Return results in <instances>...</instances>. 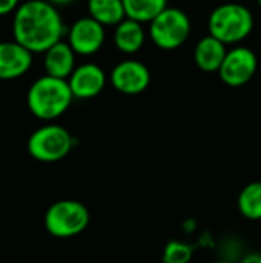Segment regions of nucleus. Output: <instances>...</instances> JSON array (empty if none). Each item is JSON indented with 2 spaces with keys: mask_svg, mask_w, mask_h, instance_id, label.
Masks as SVG:
<instances>
[{
  "mask_svg": "<svg viewBox=\"0 0 261 263\" xmlns=\"http://www.w3.org/2000/svg\"><path fill=\"white\" fill-rule=\"evenodd\" d=\"M254 23V15L245 5L223 3L211 12L208 28L209 34L225 45H237L251 35Z\"/></svg>",
  "mask_w": 261,
  "mask_h": 263,
  "instance_id": "7ed1b4c3",
  "label": "nucleus"
},
{
  "mask_svg": "<svg viewBox=\"0 0 261 263\" xmlns=\"http://www.w3.org/2000/svg\"><path fill=\"white\" fill-rule=\"evenodd\" d=\"M126 17L140 23L152 22L168 8V0H123Z\"/></svg>",
  "mask_w": 261,
  "mask_h": 263,
  "instance_id": "dca6fc26",
  "label": "nucleus"
},
{
  "mask_svg": "<svg viewBox=\"0 0 261 263\" xmlns=\"http://www.w3.org/2000/svg\"><path fill=\"white\" fill-rule=\"evenodd\" d=\"M106 40V29L91 15L77 18L68 29V43L77 55L89 57L97 54Z\"/></svg>",
  "mask_w": 261,
  "mask_h": 263,
  "instance_id": "6e6552de",
  "label": "nucleus"
},
{
  "mask_svg": "<svg viewBox=\"0 0 261 263\" xmlns=\"http://www.w3.org/2000/svg\"><path fill=\"white\" fill-rule=\"evenodd\" d=\"M72 148L74 137L71 133L65 126L51 122L37 128L26 143L29 156L43 163H54L65 159Z\"/></svg>",
  "mask_w": 261,
  "mask_h": 263,
  "instance_id": "20e7f679",
  "label": "nucleus"
},
{
  "mask_svg": "<svg viewBox=\"0 0 261 263\" xmlns=\"http://www.w3.org/2000/svg\"><path fill=\"white\" fill-rule=\"evenodd\" d=\"M242 263H261V253H251L248 254Z\"/></svg>",
  "mask_w": 261,
  "mask_h": 263,
  "instance_id": "aec40b11",
  "label": "nucleus"
},
{
  "mask_svg": "<svg viewBox=\"0 0 261 263\" xmlns=\"http://www.w3.org/2000/svg\"><path fill=\"white\" fill-rule=\"evenodd\" d=\"M12 39L32 54H43L60 42L65 23L58 6L48 0H25L12 14Z\"/></svg>",
  "mask_w": 261,
  "mask_h": 263,
  "instance_id": "f257e3e1",
  "label": "nucleus"
},
{
  "mask_svg": "<svg viewBox=\"0 0 261 263\" xmlns=\"http://www.w3.org/2000/svg\"><path fill=\"white\" fill-rule=\"evenodd\" d=\"M109 80L115 91L126 96H137L148 89L151 83V71L143 62L126 59L112 68Z\"/></svg>",
  "mask_w": 261,
  "mask_h": 263,
  "instance_id": "1a4fd4ad",
  "label": "nucleus"
},
{
  "mask_svg": "<svg viewBox=\"0 0 261 263\" xmlns=\"http://www.w3.org/2000/svg\"><path fill=\"white\" fill-rule=\"evenodd\" d=\"M212 263H232V262H228V260H218V262H212Z\"/></svg>",
  "mask_w": 261,
  "mask_h": 263,
  "instance_id": "4be33fe9",
  "label": "nucleus"
},
{
  "mask_svg": "<svg viewBox=\"0 0 261 263\" xmlns=\"http://www.w3.org/2000/svg\"><path fill=\"white\" fill-rule=\"evenodd\" d=\"M258 68L255 52L248 46H235L228 49L218 76L223 83L232 88H238L252 80Z\"/></svg>",
  "mask_w": 261,
  "mask_h": 263,
  "instance_id": "0eeeda50",
  "label": "nucleus"
},
{
  "mask_svg": "<svg viewBox=\"0 0 261 263\" xmlns=\"http://www.w3.org/2000/svg\"><path fill=\"white\" fill-rule=\"evenodd\" d=\"M34 63V54L18 42H0V80H17L23 77Z\"/></svg>",
  "mask_w": 261,
  "mask_h": 263,
  "instance_id": "9b49d317",
  "label": "nucleus"
},
{
  "mask_svg": "<svg viewBox=\"0 0 261 263\" xmlns=\"http://www.w3.org/2000/svg\"><path fill=\"white\" fill-rule=\"evenodd\" d=\"M258 2V5H260V8H261V0H257Z\"/></svg>",
  "mask_w": 261,
  "mask_h": 263,
  "instance_id": "5701e85b",
  "label": "nucleus"
},
{
  "mask_svg": "<svg viewBox=\"0 0 261 263\" xmlns=\"http://www.w3.org/2000/svg\"><path fill=\"white\" fill-rule=\"evenodd\" d=\"M191 35V20L180 8L168 6L152 22H149V37L152 43L165 51H172L186 43Z\"/></svg>",
  "mask_w": 261,
  "mask_h": 263,
  "instance_id": "423d86ee",
  "label": "nucleus"
},
{
  "mask_svg": "<svg viewBox=\"0 0 261 263\" xmlns=\"http://www.w3.org/2000/svg\"><path fill=\"white\" fill-rule=\"evenodd\" d=\"M240 213L251 220L261 219V182H252L246 185L238 196Z\"/></svg>",
  "mask_w": 261,
  "mask_h": 263,
  "instance_id": "f3484780",
  "label": "nucleus"
},
{
  "mask_svg": "<svg viewBox=\"0 0 261 263\" xmlns=\"http://www.w3.org/2000/svg\"><path fill=\"white\" fill-rule=\"evenodd\" d=\"M226 54V45L209 34L197 42L194 48V62L205 72H218Z\"/></svg>",
  "mask_w": 261,
  "mask_h": 263,
  "instance_id": "ddd939ff",
  "label": "nucleus"
},
{
  "mask_svg": "<svg viewBox=\"0 0 261 263\" xmlns=\"http://www.w3.org/2000/svg\"><path fill=\"white\" fill-rule=\"evenodd\" d=\"M192 259V248L188 243L171 240L163 250V263H189Z\"/></svg>",
  "mask_w": 261,
  "mask_h": 263,
  "instance_id": "a211bd4d",
  "label": "nucleus"
},
{
  "mask_svg": "<svg viewBox=\"0 0 261 263\" xmlns=\"http://www.w3.org/2000/svg\"><path fill=\"white\" fill-rule=\"evenodd\" d=\"M22 5V0H0V17L14 14Z\"/></svg>",
  "mask_w": 261,
  "mask_h": 263,
  "instance_id": "6ab92c4d",
  "label": "nucleus"
},
{
  "mask_svg": "<svg viewBox=\"0 0 261 263\" xmlns=\"http://www.w3.org/2000/svg\"><path fill=\"white\" fill-rule=\"evenodd\" d=\"M75 55L77 54L68 42H57L46 52H43L45 74L68 80L72 71L75 69Z\"/></svg>",
  "mask_w": 261,
  "mask_h": 263,
  "instance_id": "f8f14e48",
  "label": "nucleus"
},
{
  "mask_svg": "<svg viewBox=\"0 0 261 263\" xmlns=\"http://www.w3.org/2000/svg\"><path fill=\"white\" fill-rule=\"evenodd\" d=\"M89 15L106 26H117L126 18L123 0H88Z\"/></svg>",
  "mask_w": 261,
  "mask_h": 263,
  "instance_id": "2eb2a0df",
  "label": "nucleus"
},
{
  "mask_svg": "<svg viewBox=\"0 0 261 263\" xmlns=\"http://www.w3.org/2000/svg\"><path fill=\"white\" fill-rule=\"evenodd\" d=\"M74 96L68 80L52 76L35 79L26 92V106L29 112L43 122H54L62 117L72 105Z\"/></svg>",
  "mask_w": 261,
  "mask_h": 263,
  "instance_id": "f03ea898",
  "label": "nucleus"
},
{
  "mask_svg": "<svg viewBox=\"0 0 261 263\" xmlns=\"http://www.w3.org/2000/svg\"><path fill=\"white\" fill-rule=\"evenodd\" d=\"M106 82L108 77L103 68L91 62L75 66V69L68 79L74 99H80V100L97 97L105 89Z\"/></svg>",
  "mask_w": 261,
  "mask_h": 263,
  "instance_id": "9d476101",
  "label": "nucleus"
},
{
  "mask_svg": "<svg viewBox=\"0 0 261 263\" xmlns=\"http://www.w3.org/2000/svg\"><path fill=\"white\" fill-rule=\"evenodd\" d=\"M114 28V45L120 52L131 55L143 48L146 39L143 23L126 17Z\"/></svg>",
  "mask_w": 261,
  "mask_h": 263,
  "instance_id": "4468645a",
  "label": "nucleus"
},
{
  "mask_svg": "<svg viewBox=\"0 0 261 263\" xmlns=\"http://www.w3.org/2000/svg\"><path fill=\"white\" fill-rule=\"evenodd\" d=\"M48 2L54 3L55 6H68V5H71V3H74L77 0H48Z\"/></svg>",
  "mask_w": 261,
  "mask_h": 263,
  "instance_id": "412c9836",
  "label": "nucleus"
},
{
  "mask_svg": "<svg viewBox=\"0 0 261 263\" xmlns=\"http://www.w3.org/2000/svg\"><path fill=\"white\" fill-rule=\"evenodd\" d=\"M89 211L78 200H58L52 203L45 214L46 231L58 239L78 236L89 225Z\"/></svg>",
  "mask_w": 261,
  "mask_h": 263,
  "instance_id": "39448f33",
  "label": "nucleus"
}]
</instances>
